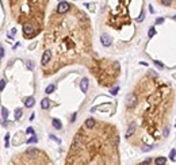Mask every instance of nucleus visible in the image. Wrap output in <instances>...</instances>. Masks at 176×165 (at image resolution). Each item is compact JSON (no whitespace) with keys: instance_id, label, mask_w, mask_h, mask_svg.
<instances>
[{"instance_id":"f257e3e1","label":"nucleus","mask_w":176,"mask_h":165,"mask_svg":"<svg viewBox=\"0 0 176 165\" xmlns=\"http://www.w3.org/2000/svg\"><path fill=\"white\" fill-rule=\"evenodd\" d=\"M137 103L129 114L133 112V120L135 123V133L129 140L134 146L158 143L161 131L164 130L171 111L174 108L175 91L171 83L160 79L151 72L140 79L134 88Z\"/></svg>"},{"instance_id":"f03ea898","label":"nucleus","mask_w":176,"mask_h":165,"mask_svg":"<svg viewBox=\"0 0 176 165\" xmlns=\"http://www.w3.org/2000/svg\"><path fill=\"white\" fill-rule=\"evenodd\" d=\"M45 49L51 53L50 62L44 68L46 74L84 60L91 51V26L87 15L75 5L65 14L56 11L48 24Z\"/></svg>"},{"instance_id":"7ed1b4c3","label":"nucleus","mask_w":176,"mask_h":165,"mask_svg":"<svg viewBox=\"0 0 176 165\" xmlns=\"http://www.w3.org/2000/svg\"><path fill=\"white\" fill-rule=\"evenodd\" d=\"M119 135L112 124H83L76 133L66 164H119Z\"/></svg>"},{"instance_id":"20e7f679","label":"nucleus","mask_w":176,"mask_h":165,"mask_svg":"<svg viewBox=\"0 0 176 165\" xmlns=\"http://www.w3.org/2000/svg\"><path fill=\"white\" fill-rule=\"evenodd\" d=\"M16 21L23 24V35L30 39L44 27L45 10L49 0H10Z\"/></svg>"},{"instance_id":"39448f33","label":"nucleus","mask_w":176,"mask_h":165,"mask_svg":"<svg viewBox=\"0 0 176 165\" xmlns=\"http://www.w3.org/2000/svg\"><path fill=\"white\" fill-rule=\"evenodd\" d=\"M135 103H137V96H135L134 92H131V94H129L127 97H126V108L131 110L133 107L135 106Z\"/></svg>"},{"instance_id":"423d86ee","label":"nucleus","mask_w":176,"mask_h":165,"mask_svg":"<svg viewBox=\"0 0 176 165\" xmlns=\"http://www.w3.org/2000/svg\"><path fill=\"white\" fill-rule=\"evenodd\" d=\"M71 7L72 5L69 4V3H66V1H60V4L57 5V12H60V14H65V12H68L69 10H71Z\"/></svg>"},{"instance_id":"0eeeda50","label":"nucleus","mask_w":176,"mask_h":165,"mask_svg":"<svg viewBox=\"0 0 176 165\" xmlns=\"http://www.w3.org/2000/svg\"><path fill=\"white\" fill-rule=\"evenodd\" d=\"M100 41H102V45L110 46L111 42H112V39H111V37L108 35V34H102V37H100Z\"/></svg>"},{"instance_id":"6e6552de","label":"nucleus","mask_w":176,"mask_h":165,"mask_svg":"<svg viewBox=\"0 0 176 165\" xmlns=\"http://www.w3.org/2000/svg\"><path fill=\"white\" fill-rule=\"evenodd\" d=\"M134 133H135V123H130L129 127H127V131H126V138L129 140Z\"/></svg>"},{"instance_id":"1a4fd4ad","label":"nucleus","mask_w":176,"mask_h":165,"mask_svg":"<svg viewBox=\"0 0 176 165\" xmlns=\"http://www.w3.org/2000/svg\"><path fill=\"white\" fill-rule=\"evenodd\" d=\"M80 88H81V91H83V94H85L87 92V89H88V79H83L81 80V84H80Z\"/></svg>"},{"instance_id":"9d476101","label":"nucleus","mask_w":176,"mask_h":165,"mask_svg":"<svg viewBox=\"0 0 176 165\" xmlns=\"http://www.w3.org/2000/svg\"><path fill=\"white\" fill-rule=\"evenodd\" d=\"M34 103H35V100H34V97H27V99L25 100V104L27 108H30V107L34 106Z\"/></svg>"},{"instance_id":"9b49d317","label":"nucleus","mask_w":176,"mask_h":165,"mask_svg":"<svg viewBox=\"0 0 176 165\" xmlns=\"http://www.w3.org/2000/svg\"><path fill=\"white\" fill-rule=\"evenodd\" d=\"M51 123H53V127H54V129H57V130H61V129H62V123L60 122L58 119H53V120H51Z\"/></svg>"},{"instance_id":"f8f14e48","label":"nucleus","mask_w":176,"mask_h":165,"mask_svg":"<svg viewBox=\"0 0 176 165\" xmlns=\"http://www.w3.org/2000/svg\"><path fill=\"white\" fill-rule=\"evenodd\" d=\"M49 106H50V102H49L48 99H44V100L41 102V107H42L44 110H48V108H49Z\"/></svg>"},{"instance_id":"ddd939ff","label":"nucleus","mask_w":176,"mask_h":165,"mask_svg":"<svg viewBox=\"0 0 176 165\" xmlns=\"http://www.w3.org/2000/svg\"><path fill=\"white\" fill-rule=\"evenodd\" d=\"M161 4L163 5H167V7H169V5H172V3H174V0H160Z\"/></svg>"},{"instance_id":"4468645a","label":"nucleus","mask_w":176,"mask_h":165,"mask_svg":"<svg viewBox=\"0 0 176 165\" xmlns=\"http://www.w3.org/2000/svg\"><path fill=\"white\" fill-rule=\"evenodd\" d=\"M1 115H3V119H7V117H8V110L3 107V108H1Z\"/></svg>"},{"instance_id":"2eb2a0df","label":"nucleus","mask_w":176,"mask_h":165,"mask_svg":"<svg viewBox=\"0 0 176 165\" xmlns=\"http://www.w3.org/2000/svg\"><path fill=\"white\" fill-rule=\"evenodd\" d=\"M21 117H22V110L21 108H16L15 110V118H16V119H19Z\"/></svg>"},{"instance_id":"dca6fc26","label":"nucleus","mask_w":176,"mask_h":165,"mask_svg":"<svg viewBox=\"0 0 176 165\" xmlns=\"http://www.w3.org/2000/svg\"><path fill=\"white\" fill-rule=\"evenodd\" d=\"M54 88H56V87H54V85H53V84H51V85H49V87H48V88H46V89H45V91H46V94H51V92H53V91H54Z\"/></svg>"},{"instance_id":"f3484780","label":"nucleus","mask_w":176,"mask_h":165,"mask_svg":"<svg viewBox=\"0 0 176 165\" xmlns=\"http://www.w3.org/2000/svg\"><path fill=\"white\" fill-rule=\"evenodd\" d=\"M37 141H38V138H37L35 135H33V137H31L30 140H27L26 142H27V143H33V142H37Z\"/></svg>"},{"instance_id":"a211bd4d","label":"nucleus","mask_w":176,"mask_h":165,"mask_svg":"<svg viewBox=\"0 0 176 165\" xmlns=\"http://www.w3.org/2000/svg\"><path fill=\"white\" fill-rule=\"evenodd\" d=\"M167 161V158H164V157H158L157 160H156V164H164Z\"/></svg>"},{"instance_id":"6ab92c4d","label":"nucleus","mask_w":176,"mask_h":165,"mask_svg":"<svg viewBox=\"0 0 176 165\" xmlns=\"http://www.w3.org/2000/svg\"><path fill=\"white\" fill-rule=\"evenodd\" d=\"M175 157H176V150H175V149H172L171 156H169V160H175Z\"/></svg>"},{"instance_id":"aec40b11","label":"nucleus","mask_w":176,"mask_h":165,"mask_svg":"<svg viewBox=\"0 0 176 165\" xmlns=\"http://www.w3.org/2000/svg\"><path fill=\"white\" fill-rule=\"evenodd\" d=\"M154 34H156V30H154V27H152L151 30H149V38H152Z\"/></svg>"},{"instance_id":"412c9836","label":"nucleus","mask_w":176,"mask_h":165,"mask_svg":"<svg viewBox=\"0 0 176 165\" xmlns=\"http://www.w3.org/2000/svg\"><path fill=\"white\" fill-rule=\"evenodd\" d=\"M4 87H5V81H4V80H1V81H0V91H3Z\"/></svg>"},{"instance_id":"4be33fe9","label":"nucleus","mask_w":176,"mask_h":165,"mask_svg":"<svg viewBox=\"0 0 176 165\" xmlns=\"http://www.w3.org/2000/svg\"><path fill=\"white\" fill-rule=\"evenodd\" d=\"M27 68H28V69H33V68H34V64L31 62V61H28V62H27Z\"/></svg>"},{"instance_id":"5701e85b","label":"nucleus","mask_w":176,"mask_h":165,"mask_svg":"<svg viewBox=\"0 0 176 165\" xmlns=\"http://www.w3.org/2000/svg\"><path fill=\"white\" fill-rule=\"evenodd\" d=\"M137 21H138V22H142V21H144V12H141V15L138 16V19H137Z\"/></svg>"},{"instance_id":"b1692460","label":"nucleus","mask_w":176,"mask_h":165,"mask_svg":"<svg viewBox=\"0 0 176 165\" xmlns=\"http://www.w3.org/2000/svg\"><path fill=\"white\" fill-rule=\"evenodd\" d=\"M163 22H164V19H163V18H158V19H156V23H157V24H161Z\"/></svg>"},{"instance_id":"393cba45","label":"nucleus","mask_w":176,"mask_h":165,"mask_svg":"<svg viewBox=\"0 0 176 165\" xmlns=\"http://www.w3.org/2000/svg\"><path fill=\"white\" fill-rule=\"evenodd\" d=\"M8 140H10V135L7 134V135H5V146H7V147H8Z\"/></svg>"},{"instance_id":"a878e982","label":"nucleus","mask_w":176,"mask_h":165,"mask_svg":"<svg viewBox=\"0 0 176 165\" xmlns=\"http://www.w3.org/2000/svg\"><path fill=\"white\" fill-rule=\"evenodd\" d=\"M27 133H28V134H33V133H34V130L31 129V127H28V129H27Z\"/></svg>"},{"instance_id":"bb28decb","label":"nucleus","mask_w":176,"mask_h":165,"mask_svg":"<svg viewBox=\"0 0 176 165\" xmlns=\"http://www.w3.org/2000/svg\"><path fill=\"white\" fill-rule=\"evenodd\" d=\"M117 92H118V88H114V89H111V94H112V95H115V94H117Z\"/></svg>"},{"instance_id":"cd10ccee","label":"nucleus","mask_w":176,"mask_h":165,"mask_svg":"<svg viewBox=\"0 0 176 165\" xmlns=\"http://www.w3.org/2000/svg\"><path fill=\"white\" fill-rule=\"evenodd\" d=\"M75 119H76V114H73V115H72V118H71V122H75Z\"/></svg>"},{"instance_id":"c85d7f7f","label":"nucleus","mask_w":176,"mask_h":165,"mask_svg":"<svg viewBox=\"0 0 176 165\" xmlns=\"http://www.w3.org/2000/svg\"><path fill=\"white\" fill-rule=\"evenodd\" d=\"M4 56V50H3V49H0V57H3Z\"/></svg>"},{"instance_id":"c756f323","label":"nucleus","mask_w":176,"mask_h":165,"mask_svg":"<svg viewBox=\"0 0 176 165\" xmlns=\"http://www.w3.org/2000/svg\"><path fill=\"white\" fill-rule=\"evenodd\" d=\"M172 7H174L175 10H176V0H174V3H172Z\"/></svg>"},{"instance_id":"7c9ffc66","label":"nucleus","mask_w":176,"mask_h":165,"mask_svg":"<svg viewBox=\"0 0 176 165\" xmlns=\"http://www.w3.org/2000/svg\"><path fill=\"white\" fill-rule=\"evenodd\" d=\"M174 19H175V21H176V16H174Z\"/></svg>"},{"instance_id":"2f4dec72","label":"nucleus","mask_w":176,"mask_h":165,"mask_svg":"<svg viewBox=\"0 0 176 165\" xmlns=\"http://www.w3.org/2000/svg\"><path fill=\"white\" fill-rule=\"evenodd\" d=\"M58 1H62V0H58Z\"/></svg>"}]
</instances>
